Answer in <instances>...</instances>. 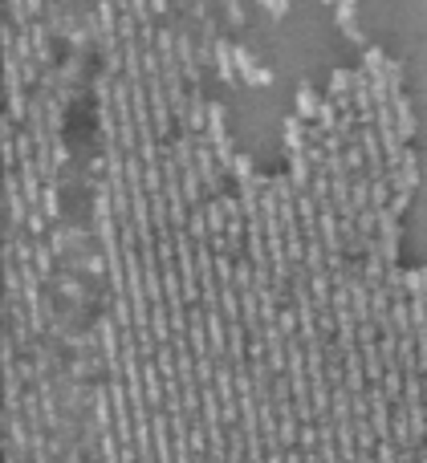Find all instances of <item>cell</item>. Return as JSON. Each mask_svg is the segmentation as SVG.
Wrapping results in <instances>:
<instances>
[{
  "label": "cell",
  "instance_id": "1",
  "mask_svg": "<svg viewBox=\"0 0 427 463\" xmlns=\"http://www.w3.org/2000/svg\"><path fill=\"white\" fill-rule=\"evenodd\" d=\"M317 106H322V98L313 93V86H301V90H297V114L313 118V114H317Z\"/></svg>",
  "mask_w": 427,
  "mask_h": 463
},
{
  "label": "cell",
  "instance_id": "3",
  "mask_svg": "<svg viewBox=\"0 0 427 463\" xmlns=\"http://www.w3.org/2000/svg\"><path fill=\"white\" fill-rule=\"evenodd\" d=\"M29 232H33V236L45 232V211H33V215H29Z\"/></svg>",
  "mask_w": 427,
  "mask_h": 463
},
{
  "label": "cell",
  "instance_id": "2",
  "mask_svg": "<svg viewBox=\"0 0 427 463\" xmlns=\"http://www.w3.org/2000/svg\"><path fill=\"white\" fill-rule=\"evenodd\" d=\"M407 204H411V191H395V195H391V211H395V215H403Z\"/></svg>",
  "mask_w": 427,
  "mask_h": 463
}]
</instances>
